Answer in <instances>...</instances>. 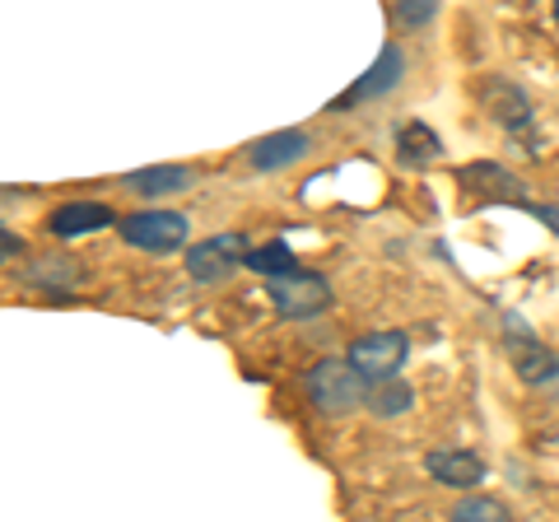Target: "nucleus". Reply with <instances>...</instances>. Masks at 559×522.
Masks as SVG:
<instances>
[{"instance_id":"f257e3e1","label":"nucleus","mask_w":559,"mask_h":522,"mask_svg":"<svg viewBox=\"0 0 559 522\" xmlns=\"http://www.w3.org/2000/svg\"><path fill=\"white\" fill-rule=\"evenodd\" d=\"M308 396L322 415H349V411L369 406L364 378L349 369V359H322L318 369H308Z\"/></svg>"},{"instance_id":"f03ea898","label":"nucleus","mask_w":559,"mask_h":522,"mask_svg":"<svg viewBox=\"0 0 559 522\" xmlns=\"http://www.w3.org/2000/svg\"><path fill=\"white\" fill-rule=\"evenodd\" d=\"M248 238L242 234H210L205 242H197V248L187 252V275L197 285H219L229 281V275L238 266H248Z\"/></svg>"},{"instance_id":"7ed1b4c3","label":"nucleus","mask_w":559,"mask_h":522,"mask_svg":"<svg viewBox=\"0 0 559 522\" xmlns=\"http://www.w3.org/2000/svg\"><path fill=\"white\" fill-rule=\"evenodd\" d=\"M187 234H191V224L178 211H140L121 220V238L140 252H178Z\"/></svg>"},{"instance_id":"20e7f679","label":"nucleus","mask_w":559,"mask_h":522,"mask_svg":"<svg viewBox=\"0 0 559 522\" xmlns=\"http://www.w3.org/2000/svg\"><path fill=\"white\" fill-rule=\"evenodd\" d=\"M406 336L401 332H373V336H359L355 345H349V369H355L364 382H392L396 369L406 364Z\"/></svg>"},{"instance_id":"39448f33","label":"nucleus","mask_w":559,"mask_h":522,"mask_svg":"<svg viewBox=\"0 0 559 522\" xmlns=\"http://www.w3.org/2000/svg\"><path fill=\"white\" fill-rule=\"evenodd\" d=\"M271 304L280 318H318V312L331 308V285L312 271H289L271 281Z\"/></svg>"},{"instance_id":"423d86ee","label":"nucleus","mask_w":559,"mask_h":522,"mask_svg":"<svg viewBox=\"0 0 559 522\" xmlns=\"http://www.w3.org/2000/svg\"><path fill=\"white\" fill-rule=\"evenodd\" d=\"M457 182L466 197H476V201H522L527 197V182L513 178L503 164H471L457 173Z\"/></svg>"},{"instance_id":"0eeeda50","label":"nucleus","mask_w":559,"mask_h":522,"mask_svg":"<svg viewBox=\"0 0 559 522\" xmlns=\"http://www.w3.org/2000/svg\"><path fill=\"white\" fill-rule=\"evenodd\" d=\"M401 47L396 43H388L378 51V61L369 66V71L359 75V84L355 90H345L336 103H331V108H349V103H364V98H378V94H388V90H396V80H401Z\"/></svg>"},{"instance_id":"6e6552de","label":"nucleus","mask_w":559,"mask_h":522,"mask_svg":"<svg viewBox=\"0 0 559 522\" xmlns=\"http://www.w3.org/2000/svg\"><path fill=\"white\" fill-rule=\"evenodd\" d=\"M480 103H485V112L499 121V127H527L532 121V103H527V94L518 90V84H509V80H485L480 84Z\"/></svg>"},{"instance_id":"1a4fd4ad","label":"nucleus","mask_w":559,"mask_h":522,"mask_svg":"<svg viewBox=\"0 0 559 522\" xmlns=\"http://www.w3.org/2000/svg\"><path fill=\"white\" fill-rule=\"evenodd\" d=\"M304 154H308V135L304 131H275V135H261V141L248 150V159H252V168L271 173V168L299 164Z\"/></svg>"},{"instance_id":"9d476101","label":"nucleus","mask_w":559,"mask_h":522,"mask_svg":"<svg viewBox=\"0 0 559 522\" xmlns=\"http://www.w3.org/2000/svg\"><path fill=\"white\" fill-rule=\"evenodd\" d=\"M425 466H429L433 481L457 485V490H466V485H476L485 476V462L476 458V452H466V448H439V452H429Z\"/></svg>"},{"instance_id":"9b49d317","label":"nucleus","mask_w":559,"mask_h":522,"mask_svg":"<svg viewBox=\"0 0 559 522\" xmlns=\"http://www.w3.org/2000/svg\"><path fill=\"white\" fill-rule=\"evenodd\" d=\"M117 215L108 211V205H98V201H70L61 205L57 215H51V234L57 238H84V234H98V229H108Z\"/></svg>"},{"instance_id":"f8f14e48","label":"nucleus","mask_w":559,"mask_h":522,"mask_svg":"<svg viewBox=\"0 0 559 522\" xmlns=\"http://www.w3.org/2000/svg\"><path fill=\"white\" fill-rule=\"evenodd\" d=\"M187 187H191V168H182V164L127 173V191H135V197H173V191H187Z\"/></svg>"},{"instance_id":"ddd939ff","label":"nucleus","mask_w":559,"mask_h":522,"mask_svg":"<svg viewBox=\"0 0 559 522\" xmlns=\"http://www.w3.org/2000/svg\"><path fill=\"white\" fill-rule=\"evenodd\" d=\"M439 154H443V141L425 127V121H406V127L396 131V159L406 168H425V164L439 159Z\"/></svg>"},{"instance_id":"4468645a","label":"nucleus","mask_w":559,"mask_h":522,"mask_svg":"<svg viewBox=\"0 0 559 522\" xmlns=\"http://www.w3.org/2000/svg\"><path fill=\"white\" fill-rule=\"evenodd\" d=\"M509 355H513V369L527 378V382H550V378H559V359H555V351H546V345L532 341V336L509 341Z\"/></svg>"},{"instance_id":"2eb2a0df","label":"nucleus","mask_w":559,"mask_h":522,"mask_svg":"<svg viewBox=\"0 0 559 522\" xmlns=\"http://www.w3.org/2000/svg\"><path fill=\"white\" fill-rule=\"evenodd\" d=\"M248 271H257V275H271V281H280V275L299 271V261H294V248H289V242L271 238V242H261V248H252V252H248Z\"/></svg>"},{"instance_id":"dca6fc26","label":"nucleus","mask_w":559,"mask_h":522,"mask_svg":"<svg viewBox=\"0 0 559 522\" xmlns=\"http://www.w3.org/2000/svg\"><path fill=\"white\" fill-rule=\"evenodd\" d=\"M448 522H513V518H509V509H503L499 499L471 495V499H462V503H452Z\"/></svg>"},{"instance_id":"f3484780","label":"nucleus","mask_w":559,"mask_h":522,"mask_svg":"<svg viewBox=\"0 0 559 522\" xmlns=\"http://www.w3.org/2000/svg\"><path fill=\"white\" fill-rule=\"evenodd\" d=\"M369 411L373 415H401V411H411V388L401 378L378 382V388L369 392Z\"/></svg>"},{"instance_id":"a211bd4d","label":"nucleus","mask_w":559,"mask_h":522,"mask_svg":"<svg viewBox=\"0 0 559 522\" xmlns=\"http://www.w3.org/2000/svg\"><path fill=\"white\" fill-rule=\"evenodd\" d=\"M396 20L401 24H429L433 20V5H429V0H401V5H396Z\"/></svg>"},{"instance_id":"6ab92c4d","label":"nucleus","mask_w":559,"mask_h":522,"mask_svg":"<svg viewBox=\"0 0 559 522\" xmlns=\"http://www.w3.org/2000/svg\"><path fill=\"white\" fill-rule=\"evenodd\" d=\"M555 24H559V0H555Z\"/></svg>"}]
</instances>
